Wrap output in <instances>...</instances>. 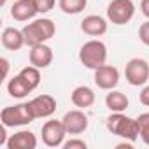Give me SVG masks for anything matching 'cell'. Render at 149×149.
I'll return each mask as SVG.
<instances>
[{"label": "cell", "mask_w": 149, "mask_h": 149, "mask_svg": "<svg viewBox=\"0 0 149 149\" xmlns=\"http://www.w3.org/2000/svg\"><path fill=\"white\" fill-rule=\"evenodd\" d=\"M61 121H63V126L68 135H79V133L86 132V128H88V116L79 109L68 111Z\"/></svg>", "instance_id": "9c48e42d"}, {"label": "cell", "mask_w": 149, "mask_h": 149, "mask_svg": "<svg viewBox=\"0 0 149 149\" xmlns=\"http://www.w3.org/2000/svg\"><path fill=\"white\" fill-rule=\"evenodd\" d=\"M139 37H140V40H142L146 46H149V21H146V23L140 25V28H139Z\"/></svg>", "instance_id": "cb8c5ba5"}, {"label": "cell", "mask_w": 149, "mask_h": 149, "mask_svg": "<svg viewBox=\"0 0 149 149\" xmlns=\"http://www.w3.org/2000/svg\"><path fill=\"white\" fill-rule=\"evenodd\" d=\"M53 61V49L46 44H37L30 47V63L37 68H46Z\"/></svg>", "instance_id": "7c38bea8"}, {"label": "cell", "mask_w": 149, "mask_h": 149, "mask_svg": "<svg viewBox=\"0 0 149 149\" xmlns=\"http://www.w3.org/2000/svg\"><path fill=\"white\" fill-rule=\"evenodd\" d=\"M135 14V6L132 0H112L107 6V18L114 25H126Z\"/></svg>", "instance_id": "5b68a950"}, {"label": "cell", "mask_w": 149, "mask_h": 149, "mask_svg": "<svg viewBox=\"0 0 149 149\" xmlns=\"http://www.w3.org/2000/svg\"><path fill=\"white\" fill-rule=\"evenodd\" d=\"M70 98H72V104L79 109H86V107H91L95 104V93L88 86H77L72 91Z\"/></svg>", "instance_id": "2e32d148"}, {"label": "cell", "mask_w": 149, "mask_h": 149, "mask_svg": "<svg viewBox=\"0 0 149 149\" xmlns=\"http://www.w3.org/2000/svg\"><path fill=\"white\" fill-rule=\"evenodd\" d=\"M0 63H2V77H7V72H9V60L7 58H0Z\"/></svg>", "instance_id": "484cf974"}, {"label": "cell", "mask_w": 149, "mask_h": 149, "mask_svg": "<svg viewBox=\"0 0 149 149\" xmlns=\"http://www.w3.org/2000/svg\"><path fill=\"white\" fill-rule=\"evenodd\" d=\"M7 91H9V95L14 97V98H25L32 90H30V86L25 83V79L18 74V76H14V77L7 83Z\"/></svg>", "instance_id": "ac0fdd59"}, {"label": "cell", "mask_w": 149, "mask_h": 149, "mask_svg": "<svg viewBox=\"0 0 149 149\" xmlns=\"http://www.w3.org/2000/svg\"><path fill=\"white\" fill-rule=\"evenodd\" d=\"M125 76L132 86H144L149 79V63L142 58H132L125 67Z\"/></svg>", "instance_id": "8992f818"}, {"label": "cell", "mask_w": 149, "mask_h": 149, "mask_svg": "<svg viewBox=\"0 0 149 149\" xmlns=\"http://www.w3.org/2000/svg\"><path fill=\"white\" fill-rule=\"evenodd\" d=\"M139 98H140V104H144V105L149 107V86H144V88L140 90Z\"/></svg>", "instance_id": "d4e9b609"}, {"label": "cell", "mask_w": 149, "mask_h": 149, "mask_svg": "<svg viewBox=\"0 0 149 149\" xmlns=\"http://www.w3.org/2000/svg\"><path fill=\"white\" fill-rule=\"evenodd\" d=\"M65 135H67V130H65V126H63V121L51 119V121H46L44 126H42V142H44L47 147L63 146Z\"/></svg>", "instance_id": "52a82bcc"}, {"label": "cell", "mask_w": 149, "mask_h": 149, "mask_svg": "<svg viewBox=\"0 0 149 149\" xmlns=\"http://www.w3.org/2000/svg\"><path fill=\"white\" fill-rule=\"evenodd\" d=\"M6 125H2V128H0V146H7V133H6Z\"/></svg>", "instance_id": "83f0119b"}, {"label": "cell", "mask_w": 149, "mask_h": 149, "mask_svg": "<svg viewBox=\"0 0 149 149\" xmlns=\"http://www.w3.org/2000/svg\"><path fill=\"white\" fill-rule=\"evenodd\" d=\"M19 76L25 79V83L30 86V90H32V91L40 84V72H39V68H37V67H33V65L21 68Z\"/></svg>", "instance_id": "ffe728a7"}, {"label": "cell", "mask_w": 149, "mask_h": 149, "mask_svg": "<svg viewBox=\"0 0 149 149\" xmlns=\"http://www.w3.org/2000/svg\"><path fill=\"white\" fill-rule=\"evenodd\" d=\"M93 79L100 90H114L119 83V70L112 65H102L95 70Z\"/></svg>", "instance_id": "ba28073f"}, {"label": "cell", "mask_w": 149, "mask_h": 149, "mask_svg": "<svg viewBox=\"0 0 149 149\" xmlns=\"http://www.w3.org/2000/svg\"><path fill=\"white\" fill-rule=\"evenodd\" d=\"M56 32V26L51 19L47 18H40V19H33L32 23H28L23 28V35H25V44L33 47L37 44H44L46 40H49Z\"/></svg>", "instance_id": "7a4b0ae2"}, {"label": "cell", "mask_w": 149, "mask_h": 149, "mask_svg": "<svg viewBox=\"0 0 149 149\" xmlns=\"http://www.w3.org/2000/svg\"><path fill=\"white\" fill-rule=\"evenodd\" d=\"M28 107H30V112L33 114L35 119L37 118H49L56 111V100L51 95H39L28 102Z\"/></svg>", "instance_id": "30bf717a"}, {"label": "cell", "mask_w": 149, "mask_h": 149, "mask_svg": "<svg viewBox=\"0 0 149 149\" xmlns=\"http://www.w3.org/2000/svg\"><path fill=\"white\" fill-rule=\"evenodd\" d=\"M37 6L33 0H16L11 7V16L16 19V21H28V19H33L35 14H37Z\"/></svg>", "instance_id": "8fae6325"}, {"label": "cell", "mask_w": 149, "mask_h": 149, "mask_svg": "<svg viewBox=\"0 0 149 149\" xmlns=\"http://www.w3.org/2000/svg\"><path fill=\"white\" fill-rule=\"evenodd\" d=\"M33 119L35 118L30 112L28 104H18V105L4 107L2 112H0V121L7 128L9 126H25V125H30Z\"/></svg>", "instance_id": "277c9868"}, {"label": "cell", "mask_w": 149, "mask_h": 149, "mask_svg": "<svg viewBox=\"0 0 149 149\" xmlns=\"http://www.w3.org/2000/svg\"><path fill=\"white\" fill-rule=\"evenodd\" d=\"M81 30L86 33V35H91V37H100L107 32V21L102 18V16H97V14H90L86 16L83 21H81Z\"/></svg>", "instance_id": "4fadbf2b"}, {"label": "cell", "mask_w": 149, "mask_h": 149, "mask_svg": "<svg viewBox=\"0 0 149 149\" xmlns=\"http://www.w3.org/2000/svg\"><path fill=\"white\" fill-rule=\"evenodd\" d=\"M2 46L9 51H19L25 44V35H23V30H18V28H6L2 32Z\"/></svg>", "instance_id": "9a60e30c"}, {"label": "cell", "mask_w": 149, "mask_h": 149, "mask_svg": "<svg viewBox=\"0 0 149 149\" xmlns=\"http://www.w3.org/2000/svg\"><path fill=\"white\" fill-rule=\"evenodd\" d=\"M58 4L65 14H79L86 9L88 0H58Z\"/></svg>", "instance_id": "d6986e66"}, {"label": "cell", "mask_w": 149, "mask_h": 149, "mask_svg": "<svg viewBox=\"0 0 149 149\" xmlns=\"http://www.w3.org/2000/svg\"><path fill=\"white\" fill-rule=\"evenodd\" d=\"M139 123V137L142 139L144 144L149 146V112H144L137 118Z\"/></svg>", "instance_id": "44dd1931"}, {"label": "cell", "mask_w": 149, "mask_h": 149, "mask_svg": "<svg viewBox=\"0 0 149 149\" xmlns=\"http://www.w3.org/2000/svg\"><path fill=\"white\" fill-rule=\"evenodd\" d=\"M140 11H142V14L149 19V0H142V2H140Z\"/></svg>", "instance_id": "4316f807"}, {"label": "cell", "mask_w": 149, "mask_h": 149, "mask_svg": "<svg viewBox=\"0 0 149 149\" xmlns=\"http://www.w3.org/2000/svg\"><path fill=\"white\" fill-rule=\"evenodd\" d=\"M7 147L9 149H35L37 147V137L28 130H21V132L9 137Z\"/></svg>", "instance_id": "5bb4252c"}, {"label": "cell", "mask_w": 149, "mask_h": 149, "mask_svg": "<svg viewBox=\"0 0 149 149\" xmlns=\"http://www.w3.org/2000/svg\"><path fill=\"white\" fill-rule=\"evenodd\" d=\"M63 147L65 149H86V142L84 140H79V139H70L68 142H63Z\"/></svg>", "instance_id": "603a6c76"}, {"label": "cell", "mask_w": 149, "mask_h": 149, "mask_svg": "<svg viewBox=\"0 0 149 149\" xmlns=\"http://www.w3.org/2000/svg\"><path fill=\"white\" fill-rule=\"evenodd\" d=\"M128 97L121 91H111L105 97V105L111 112H123L128 109Z\"/></svg>", "instance_id": "e0dca14e"}, {"label": "cell", "mask_w": 149, "mask_h": 149, "mask_svg": "<svg viewBox=\"0 0 149 149\" xmlns=\"http://www.w3.org/2000/svg\"><path fill=\"white\" fill-rule=\"evenodd\" d=\"M35 2V6H37V11L39 13H49L53 7H54V4H56V0H33Z\"/></svg>", "instance_id": "7402d4cb"}, {"label": "cell", "mask_w": 149, "mask_h": 149, "mask_svg": "<svg viewBox=\"0 0 149 149\" xmlns=\"http://www.w3.org/2000/svg\"><path fill=\"white\" fill-rule=\"evenodd\" d=\"M107 130L112 135H118L125 140L135 142L139 139V123L133 118L125 116L123 112H112L107 118Z\"/></svg>", "instance_id": "6da1fadb"}, {"label": "cell", "mask_w": 149, "mask_h": 149, "mask_svg": "<svg viewBox=\"0 0 149 149\" xmlns=\"http://www.w3.org/2000/svg\"><path fill=\"white\" fill-rule=\"evenodd\" d=\"M79 60L86 68L97 70L98 67L105 65V60H107L105 44L102 40H88L79 51Z\"/></svg>", "instance_id": "3957f363"}]
</instances>
